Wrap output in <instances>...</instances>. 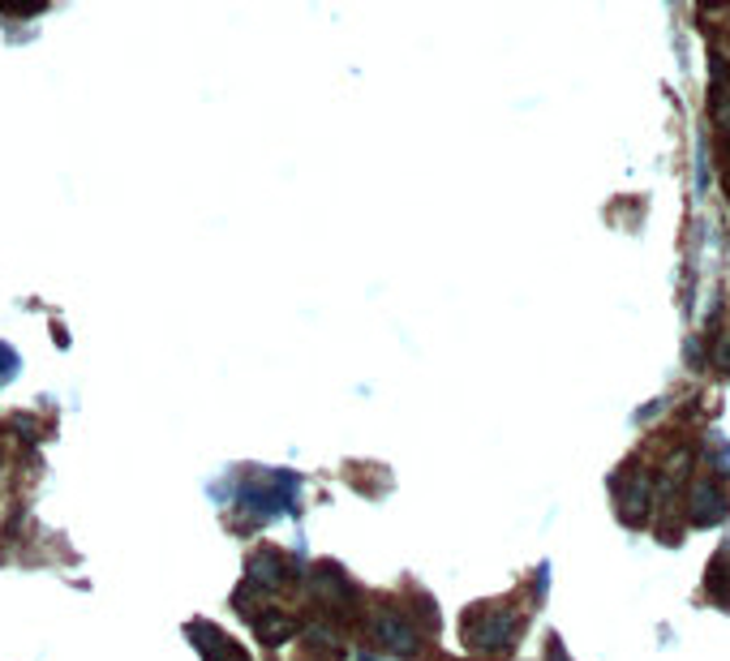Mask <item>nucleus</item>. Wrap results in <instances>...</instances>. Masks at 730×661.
Listing matches in <instances>:
<instances>
[{
    "mask_svg": "<svg viewBox=\"0 0 730 661\" xmlns=\"http://www.w3.org/2000/svg\"><path fill=\"white\" fill-rule=\"evenodd\" d=\"M511 636H515V614L503 605H473L464 614V640L473 649H486V653L508 649Z\"/></svg>",
    "mask_w": 730,
    "mask_h": 661,
    "instance_id": "f257e3e1",
    "label": "nucleus"
},
{
    "mask_svg": "<svg viewBox=\"0 0 730 661\" xmlns=\"http://www.w3.org/2000/svg\"><path fill=\"white\" fill-rule=\"evenodd\" d=\"M374 636H378V645H382L387 653H400V658H413L417 645H422L413 619H404L396 605H382V610L374 614Z\"/></svg>",
    "mask_w": 730,
    "mask_h": 661,
    "instance_id": "f03ea898",
    "label": "nucleus"
},
{
    "mask_svg": "<svg viewBox=\"0 0 730 661\" xmlns=\"http://www.w3.org/2000/svg\"><path fill=\"white\" fill-rule=\"evenodd\" d=\"M292 576H296V563H292L289 554H280V550H258L250 559V585L267 588V592L284 588Z\"/></svg>",
    "mask_w": 730,
    "mask_h": 661,
    "instance_id": "7ed1b4c3",
    "label": "nucleus"
},
{
    "mask_svg": "<svg viewBox=\"0 0 730 661\" xmlns=\"http://www.w3.org/2000/svg\"><path fill=\"white\" fill-rule=\"evenodd\" d=\"M190 640L203 649L207 661H250V653L232 636H223L216 623H190Z\"/></svg>",
    "mask_w": 730,
    "mask_h": 661,
    "instance_id": "20e7f679",
    "label": "nucleus"
},
{
    "mask_svg": "<svg viewBox=\"0 0 730 661\" xmlns=\"http://www.w3.org/2000/svg\"><path fill=\"white\" fill-rule=\"evenodd\" d=\"M250 619H254V632L267 640V645H284L292 640L301 627H296V619L292 614H280V610H250Z\"/></svg>",
    "mask_w": 730,
    "mask_h": 661,
    "instance_id": "39448f33",
    "label": "nucleus"
},
{
    "mask_svg": "<svg viewBox=\"0 0 730 661\" xmlns=\"http://www.w3.org/2000/svg\"><path fill=\"white\" fill-rule=\"evenodd\" d=\"M550 661H563V653H559V645H550Z\"/></svg>",
    "mask_w": 730,
    "mask_h": 661,
    "instance_id": "423d86ee",
    "label": "nucleus"
},
{
    "mask_svg": "<svg viewBox=\"0 0 730 661\" xmlns=\"http://www.w3.org/2000/svg\"><path fill=\"white\" fill-rule=\"evenodd\" d=\"M357 661H374V658H357Z\"/></svg>",
    "mask_w": 730,
    "mask_h": 661,
    "instance_id": "0eeeda50",
    "label": "nucleus"
}]
</instances>
